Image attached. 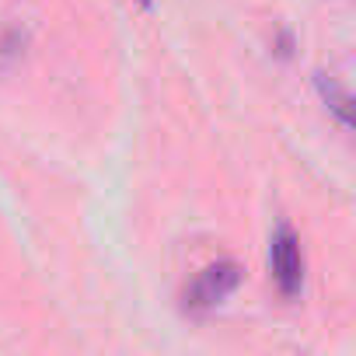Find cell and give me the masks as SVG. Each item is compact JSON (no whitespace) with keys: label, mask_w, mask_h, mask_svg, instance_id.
Here are the masks:
<instances>
[{"label":"cell","mask_w":356,"mask_h":356,"mask_svg":"<svg viewBox=\"0 0 356 356\" xmlns=\"http://www.w3.org/2000/svg\"><path fill=\"white\" fill-rule=\"evenodd\" d=\"M269 269H273V283L280 297L297 300L304 293V248H300V238L286 224H280L269 238Z\"/></svg>","instance_id":"1"},{"label":"cell","mask_w":356,"mask_h":356,"mask_svg":"<svg viewBox=\"0 0 356 356\" xmlns=\"http://www.w3.org/2000/svg\"><path fill=\"white\" fill-rule=\"evenodd\" d=\"M238 286H241V266H238V262H231V259L210 262V266L186 286V311L203 314V311L224 304Z\"/></svg>","instance_id":"2"},{"label":"cell","mask_w":356,"mask_h":356,"mask_svg":"<svg viewBox=\"0 0 356 356\" xmlns=\"http://www.w3.org/2000/svg\"><path fill=\"white\" fill-rule=\"evenodd\" d=\"M314 84H318V95H321V102H325V108L328 112H335V119L349 129V95H346V88L335 81V77H328V74H318L314 77Z\"/></svg>","instance_id":"3"},{"label":"cell","mask_w":356,"mask_h":356,"mask_svg":"<svg viewBox=\"0 0 356 356\" xmlns=\"http://www.w3.org/2000/svg\"><path fill=\"white\" fill-rule=\"evenodd\" d=\"M22 49H25V35L22 32H8L4 39H0V56L4 60H18Z\"/></svg>","instance_id":"4"},{"label":"cell","mask_w":356,"mask_h":356,"mask_svg":"<svg viewBox=\"0 0 356 356\" xmlns=\"http://www.w3.org/2000/svg\"><path fill=\"white\" fill-rule=\"evenodd\" d=\"M293 46H297V39H293L286 29H280L276 39H273V53H276L280 60H290V56H293Z\"/></svg>","instance_id":"5"},{"label":"cell","mask_w":356,"mask_h":356,"mask_svg":"<svg viewBox=\"0 0 356 356\" xmlns=\"http://www.w3.org/2000/svg\"><path fill=\"white\" fill-rule=\"evenodd\" d=\"M136 4H140V8H147V11H150V8H154V0H136Z\"/></svg>","instance_id":"6"}]
</instances>
